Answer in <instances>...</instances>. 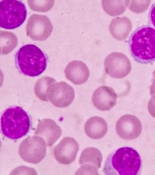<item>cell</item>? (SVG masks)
<instances>
[{
	"label": "cell",
	"instance_id": "cell-24",
	"mask_svg": "<svg viewBox=\"0 0 155 175\" xmlns=\"http://www.w3.org/2000/svg\"><path fill=\"white\" fill-rule=\"evenodd\" d=\"M152 81L153 82L150 87V93L152 96L155 94V78Z\"/></svg>",
	"mask_w": 155,
	"mask_h": 175
},
{
	"label": "cell",
	"instance_id": "cell-14",
	"mask_svg": "<svg viewBox=\"0 0 155 175\" xmlns=\"http://www.w3.org/2000/svg\"><path fill=\"white\" fill-rule=\"evenodd\" d=\"M61 133L60 127L54 121L46 118L39 122L34 134L42 137L47 145L51 146L60 138Z\"/></svg>",
	"mask_w": 155,
	"mask_h": 175
},
{
	"label": "cell",
	"instance_id": "cell-6",
	"mask_svg": "<svg viewBox=\"0 0 155 175\" xmlns=\"http://www.w3.org/2000/svg\"><path fill=\"white\" fill-rule=\"evenodd\" d=\"M46 152V142L39 136L28 137L23 140L19 147V154L24 161L37 163L45 157Z\"/></svg>",
	"mask_w": 155,
	"mask_h": 175
},
{
	"label": "cell",
	"instance_id": "cell-7",
	"mask_svg": "<svg viewBox=\"0 0 155 175\" xmlns=\"http://www.w3.org/2000/svg\"><path fill=\"white\" fill-rule=\"evenodd\" d=\"M52 30V25L48 18L40 14L32 15L26 26L27 35L35 41L46 40L51 35Z\"/></svg>",
	"mask_w": 155,
	"mask_h": 175
},
{
	"label": "cell",
	"instance_id": "cell-8",
	"mask_svg": "<svg viewBox=\"0 0 155 175\" xmlns=\"http://www.w3.org/2000/svg\"><path fill=\"white\" fill-rule=\"evenodd\" d=\"M105 71L113 78H124L130 73L131 68L130 62L124 54L113 52L106 58L104 62Z\"/></svg>",
	"mask_w": 155,
	"mask_h": 175
},
{
	"label": "cell",
	"instance_id": "cell-2",
	"mask_svg": "<svg viewBox=\"0 0 155 175\" xmlns=\"http://www.w3.org/2000/svg\"><path fill=\"white\" fill-rule=\"evenodd\" d=\"M141 167L140 155L133 149L123 147L108 157L104 171L109 174L136 175Z\"/></svg>",
	"mask_w": 155,
	"mask_h": 175
},
{
	"label": "cell",
	"instance_id": "cell-16",
	"mask_svg": "<svg viewBox=\"0 0 155 175\" xmlns=\"http://www.w3.org/2000/svg\"><path fill=\"white\" fill-rule=\"evenodd\" d=\"M132 28L130 20L126 17H117L113 19L109 26V30L115 39L123 40L128 37Z\"/></svg>",
	"mask_w": 155,
	"mask_h": 175
},
{
	"label": "cell",
	"instance_id": "cell-4",
	"mask_svg": "<svg viewBox=\"0 0 155 175\" xmlns=\"http://www.w3.org/2000/svg\"><path fill=\"white\" fill-rule=\"evenodd\" d=\"M30 125L28 114L18 106H12L7 109L1 118L2 133L12 139H17L25 136L28 132Z\"/></svg>",
	"mask_w": 155,
	"mask_h": 175
},
{
	"label": "cell",
	"instance_id": "cell-22",
	"mask_svg": "<svg viewBox=\"0 0 155 175\" xmlns=\"http://www.w3.org/2000/svg\"><path fill=\"white\" fill-rule=\"evenodd\" d=\"M148 109L150 115L155 118V94L153 95L148 102Z\"/></svg>",
	"mask_w": 155,
	"mask_h": 175
},
{
	"label": "cell",
	"instance_id": "cell-18",
	"mask_svg": "<svg viewBox=\"0 0 155 175\" xmlns=\"http://www.w3.org/2000/svg\"><path fill=\"white\" fill-rule=\"evenodd\" d=\"M128 0H102V4L104 10L108 15L116 16L125 10L128 5Z\"/></svg>",
	"mask_w": 155,
	"mask_h": 175
},
{
	"label": "cell",
	"instance_id": "cell-25",
	"mask_svg": "<svg viewBox=\"0 0 155 175\" xmlns=\"http://www.w3.org/2000/svg\"><path fill=\"white\" fill-rule=\"evenodd\" d=\"M153 79L155 78V70L153 71Z\"/></svg>",
	"mask_w": 155,
	"mask_h": 175
},
{
	"label": "cell",
	"instance_id": "cell-19",
	"mask_svg": "<svg viewBox=\"0 0 155 175\" xmlns=\"http://www.w3.org/2000/svg\"><path fill=\"white\" fill-rule=\"evenodd\" d=\"M17 43V39L14 34L11 32L0 31L1 54H6L11 52Z\"/></svg>",
	"mask_w": 155,
	"mask_h": 175
},
{
	"label": "cell",
	"instance_id": "cell-17",
	"mask_svg": "<svg viewBox=\"0 0 155 175\" xmlns=\"http://www.w3.org/2000/svg\"><path fill=\"white\" fill-rule=\"evenodd\" d=\"M86 134L93 139H99L106 134L108 130L106 122L102 118L93 116L90 118L84 126Z\"/></svg>",
	"mask_w": 155,
	"mask_h": 175
},
{
	"label": "cell",
	"instance_id": "cell-1",
	"mask_svg": "<svg viewBox=\"0 0 155 175\" xmlns=\"http://www.w3.org/2000/svg\"><path fill=\"white\" fill-rule=\"evenodd\" d=\"M132 56L142 64L155 61V29L148 25L141 26L131 34L128 41Z\"/></svg>",
	"mask_w": 155,
	"mask_h": 175
},
{
	"label": "cell",
	"instance_id": "cell-21",
	"mask_svg": "<svg viewBox=\"0 0 155 175\" xmlns=\"http://www.w3.org/2000/svg\"><path fill=\"white\" fill-rule=\"evenodd\" d=\"M30 8L33 11L46 12L53 6L54 0H28Z\"/></svg>",
	"mask_w": 155,
	"mask_h": 175
},
{
	"label": "cell",
	"instance_id": "cell-3",
	"mask_svg": "<svg viewBox=\"0 0 155 175\" xmlns=\"http://www.w3.org/2000/svg\"><path fill=\"white\" fill-rule=\"evenodd\" d=\"M16 66L22 74L31 77L38 76L46 69L47 58L36 46L28 44L22 47L15 57Z\"/></svg>",
	"mask_w": 155,
	"mask_h": 175
},
{
	"label": "cell",
	"instance_id": "cell-11",
	"mask_svg": "<svg viewBox=\"0 0 155 175\" xmlns=\"http://www.w3.org/2000/svg\"><path fill=\"white\" fill-rule=\"evenodd\" d=\"M102 159V154L97 149L89 147L85 149L82 152L79 160L81 166L77 172L98 174L97 170L101 167Z\"/></svg>",
	"mask_w": 155,
	"mask_h": 175
},
{
	"label": "cell",
	"instance_id": "cell-5",
	"mask_svg": "<svg viewBox=\"0 0 155 175\" xmlns=\"http://www.w3.org/2000/svg\"><path fill=\"white\" fill-rule=\"evenodd\" d=\"M27 16L24 4L20 1L4 0L0 2V26L13 29L20 26Z\"/></svg>",
	"mask_w": 155,
	"mask_h": 175
},
{
	"label": "cell",
	"instance_id": "cell-15",
	"mask_svg": "<svg viewBox=\"0 0 155 175\" xmlns=\"http://www.w3.org/2000/svg\"><path fill=\"white\" fill-rule=\"evenodd\" d=\"M64 73L67 79L75 85H81L85 83L89 76L88 67L83 62L74 60L67 66Z\"/></svg>",
	"mask_w": 155,
	"mask_h": 175
},
{
	"label": "cell",
	"instance_id": "cell-13",
	"mask_svg": "<svg viewBox=\"0 0 155 175\" xmlns=\"http://www.w3.org/2000/svg\"><path fill=\"white\" fill-rule=\"evenodd\" d=\"M117 94L111 87L101 86L94 92L92 101L94 106L102 111H108L116 104Z\"/></svg>",
	"mask_w": 155,
	"mask_h": 175
},
{
	"label": "cell",
	"instance_id": "cell-12",
	"mask_svg": "<svg viewBox=\"0 0 155 175\" xmlns=\"http://www.w3.org/2000/svg\"><path fill=\"white\" fill-rule=\"evenodd\" d=\"M79 149V145L73 138H63L54 149L56 160L60 163L69 164L75 160Z\"/></svg>",
	"mask_w": 155,
	"mask_h": 175
},
{
	"label": "cell",
	"instance_id": "cell-23",
	"mask_svg": "<svg viewBox=\"0 0 155 175\" xmlns=\"http://www.w3.org/2000/svg\"><path fill=\"white\" fill-rule=\"evenodd\" d=\"M148 18L151 24L155 28V3L152 5L150 9Z\"/></svg>",
	"mask_w": 155,
	"mask_h": 175
},
{
	"label": "cell",
	"instance_id": "cell-10",
	"mask_svg": "<svg viewBox=\"0 0 155 175\" xmlns=\"http://www.w3.org/2000/svg\"><path fill=\"white\" fill-rule=\"evenodd\" d=\"M116 130L122 138L126 140L135 139L141 134L142 126L139 119L135 116L126 114L117 121Z\"/></svg>",
	"mask_w": 155,
	"mask_h": 175
},
{
	"label": "cell",
	"instance_id": "cell-20",
	"mask_svg": "<svg viewBox=\"0 0 155 175\" xmlns=\"http://www.w3.org/2000/svg\"><path fill=\"white\" fill-rule=\"evenodd\" d=\"M55 81V79L49 76H44L39 79L34 86V91L35 95L41 100L48 101V89L49 87Z\"/></svg>",
	"mask_w": 155,
	"mask_h": 175
},
{
	"label": "cell",
	"instance_id": "cell-9",
	"mask_svg": "<svg viewBox=\"0 0 155 175\" xmlns=\"http://www.w3.org/2000/svg\"><path fill=\"white\" fill-rule=\"evenodd\" d=\"M48 100L55 106L65 108L69 106L75 96L73 88L65 82L53 83L49 87L47 92Z\"/></svg>",
	"mask_w": 155,
	"mask_h": 175
}]
</instances>
